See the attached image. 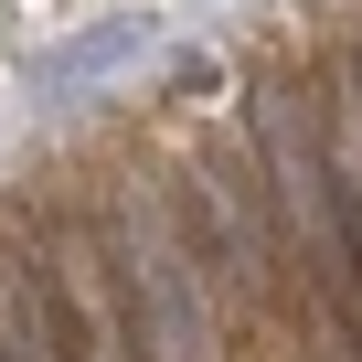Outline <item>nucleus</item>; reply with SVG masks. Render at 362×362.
Listing matches in <instances>:
<instances>
[{"mask_svg":"<svg viewBox=\"0 0 362 362\" xmlns=\"http://www.w3.org/2000/svg\"><path fill=\"white\" fill-rule=\"evenodd\" d=\"M203 181H214V245L235 256V277H267L277 245H267V214H256V170L245 160H214Z\"/></svg>","mask_w":362,"mask_h":362,"instance_id":"4","label":"nucleus"},{"mask_svg":"<svg viewBox=\"0 0 362 362\" xmlns=\"http://www.w3.org/2000/svg\"><path fill=\"white\" fill-rule=\"evenodd\" d=\"M149 43H160V11H117V22H96V33L54 43V54L33 64V96H86V86H107L117 64H139Z\"/></svg>","mask_w":362,"mask_h":362,"instance_id":"2","label":"nucleus"},{"mask_svg":"<svg viewBox=\"0 0 362 362\" xmlns=\"http://www.w3.org/2000/svg\"><path fill=\"white\" fill-rule=\"evenodd\" d=\"M0 362H75L64 288H33L22 267H0Z\"/></svg>","mask_w":362,"mask_h":362,"instance_id":"3","label":"nucleus"},{"mask_svg":"<svg viewBox=\"0 0 362 362\" xmlns=\"http://www.w3.org/2000/svg\"><path fill=\"white\" fill-rule=\"evenodd\" d=\"M107 256H117V288H128V341L149 362H214L224 330H214V298H203V267L181 245L170 203L149 181H117L107 203Z\"/></svg>","mask_w":362,"mask_h":362,"instance_id":"1","label":"nucleus"}]
</instances>
